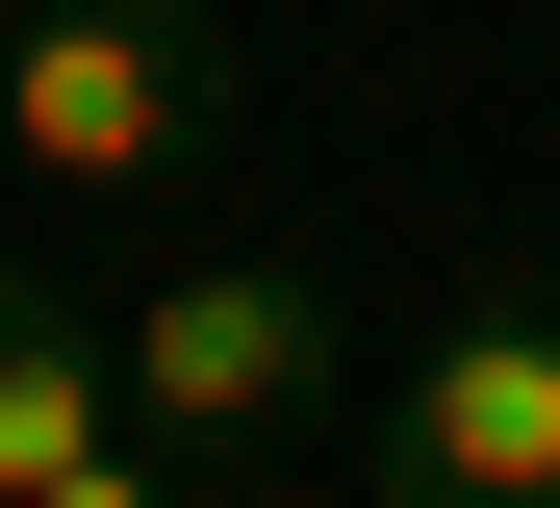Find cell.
Returning a JSON list of instances; mask_svg holds the SVG:
<instances>
[{"mask_svg": "<svg viewBox=\"0 0 560 508\" xmlns=\"http://www.w3.org/2000/svg\"><path fill=\"white\" fill-rule=\"evenodd\" d=\"M0 153L51 203H153L178 153H230V26L205 0H26L0 26Z\"/></svg>", "mask_w": 560, "mask_h": 508, "instance_id": "1", "label": "cell"}, {"mask_svg": "<svg viewBox=\"0 0 560 508\" xmlns=\"http://www.w3.org/2000/svg\"><path fill=\"white\" fill-rule=\"evenodd\" d=\"M331 280L306 255H205V280H153L128 305V433H178V458H230V433H280V406H331Z\"/></svg>", "mask_w": 560, "mask_h": 508, "instance_id": "2", "label": "cell"}, {"mask_svg": "<svg viewBox=\"0 0 560 508\" xmlns=\"http://www.w3.org/2000/svg\"><path fill=\"white\" fill-rule=\"evenodd\" d=\"M383 508H560V305L535 280H485L383 381Z\"/></svg>", "mask_w": 560, "mask_h": 508, "instance_id": "3", "label": "cell"}, {"mask_svg": "<svg viewBox=\"0 0 560 508\" xmlns=\"http://www.w3.org/2000/svg\"><path fill=\"white\" fill-rule=\"evenodd\" d=\"M103 433H128V331H77L51 280H0V508H26V483H77Z\"/></svg>", "mask_w": 560, "mask_h": 508, "instance_id": "4", "label": "cell"}, {"mask_svg": "<svg viewBox=\"0 0 560 508\" xmlns=\"http://www.w3.org/2000/svg\"><path fill=\"white\" fill-rule=\"evenodd\" d=\"M26 508H205V458H178V433H103L77 483H26Z\"/></svg>", "mask_w": 560, "mask_h": 508, "instance_id": "5", "label": "cell"}, {"mask_svg": "<svg viewBox=\"0 0 560 508\" xmlns=\"http://www.w3.org/2000/svg\"><path fill=\"white\" fill-rule=\"evenodd\" d=\"M0 26H26V0H0Z\"/></svg>", "mask_w": 560, "mask_h": 508, "instance_id": "6", "label": "cell"}]
</instances>
